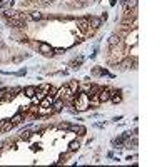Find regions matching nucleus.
<instances>
[{
    "label": "nucleus",
    "mask_w": 167,
    "mask_h": 167,
    "mask_svg": "<svg viewBox=\"0 0 167 167\" xmlns=\"http://www.w3.org/2000/svg\"><path fill=\"white\" fill-rule=\"evenodd\" d=\"M97 97H99V100H100V102H107V100H110V90L100 89V90H99V94H97Z\"/></svg>",
    "instance_id": "f257e3e1"
},
{
    "label": "nucleus",
    "mask_w": 167,
    "mask_h": 167,
    "mask_svg": "<svg viewBox=\"0 0 167 167\" xmlns=\"http://www.w3.org/2000/svg\"><path fill=\"white\" fill-rule=\"evenodd\" d=\"M122 5L125 10H135L137 9V0H122Z\"/></svg>",
    "instance_id": "f03ea898"
},
{
    "label": "nucleus",
    "mask_w": 167,
    "mask_h": 167,
    "mask_svg": "<svg viewBox=\"0 0 167 167\" xmlns=\"http://www.w3.org/2000/svg\"><path fill=\"white\" fill-rule=\"evenodd\" d=\"M39 50L42 52V53H45V55H52L53 49H52L49 44H39Z\"/></svg>",
    "instance_id": "7ed1b4c3"
},
{
    "label": "nucleus",
    "mask_w": 167,
    "mask_h": 167,
    "mask_svg": "<svg viewBox=\"0 0 167 167\" xmlns=\"http://www.w3.org/2000/svg\"><path fill=\"white\" fill-rule=\"evenodd\" d=\"M77 25H79V28L82 30V32H85L87 28H89V18H79V22H77Z\"/></svg>",
    "instance_id": "20e7f679"
},
{
    "label": "nucleus",
    "mask_w": 167,
    "mask_h": 167,
    "mask_svg": "<svg viewBox=\"0 0 167 167\" xmlns=\"http://www.w3.org/2000/svg\"><path fill=\"white\" fill-rule=\"evenodd\" d=\"M100 24H102V20H100V18H97V17H90V18H89V25H92L94 28H99Z\"/></svg>",
    "instance_id": "39448f33"
},
{
    "label": "nucleus",
    "mask_w": 167,
    "mask_h": 167,
    "mask_svg": "<svg viewBox=\"0 0 167 167\" xmlns=\"http://www.w3.org/2000/svg\"><path fill=\"white\" fill-rule=\"evenodd\" d=\"M42 13L40 12H30L28 13V20H34V22H39V20H42Z\"/></svg>",
    "instance_id": "423d86ee"
},
{
    "label": "nucleus",
    "mask_w": 167,
    "mask_h": 167,
    "mask_svg": "<svg viewBox=\"0 0 167 167\" xmlns=\"http://www.w3.org/2000/svg\"><path fill=\"white\" fill-rule=\"evenodd\" d=\"M119 35H112V37H110V40H109V47H110V49H114V47H116V45H119Z\"/></svg>",
    "instance_id": "0eeeda50"
},
{
    "label": "nucleus",
    "mask_w": 167,
    "mask_h": 167,
    "mask_svg": "<svg viewBox=\"0 0 167 167\" xmlns=\"http://www.w3.org/2000/svg\"><path fill=\"white\" fill-rule=\"evenodd\" d=\"M35 87H34V85H30V87H25V95L27 97H34V95H35Z\"/></svg>",
    "instance_id": "6e6552de"
},
{
    "label": "nucleus",
    "mask_w": 167,
    "mask_h": 167,
    "mask_svg": "<svg viewBox=\"0 0 167 167\" xmlns=\"http://www.w3.org/2000/svg\"><path fill=\"white\" fill-rule=\"evenodd\" d=\"M59 94H60V95H65V97L72 95V92H70V89H69V85H65V87H62V89L59 90Z\"/></svg>",
    "instance_id": "1a4fd4ad"
},
{
    "label": "nucleus",
    "mask_w": 167,
    "mask_h": 167,
    "mask_svg": "<svg viewBox=\"0 0 167 167\" xmlns=\"http://www.w3.org/2000/svg\"><path fill=\"white\" fill-rule=\"evenodd\" d=\"M62 109H64V102H62V100H57V102L53 104V110H55V112H60Z\"/></svg>",
    "instance_id": "9d476101"
},
{
    "label": "nucleus",
    "mask_w": 167,
    "mask_h": 167,
    "mask_svg": "<svg viewBox=\"0 0 167 167\" xmlns=\"http://www.w3.org/2000/svg\"><path fill=\"white\" fill-rule=\"evenodd\" d=\"M110 100L114 104H119L120 100H122V97L120 95H117V92H114V94H110Z\"/></svg>",
    "instance_id": "9b49d317"
},
{
    "label": "nucleus",
    "mask_w": 167,
    "mask_h": 167,
    "mask_svg": "<svg viewBox=\"0 0 167 167\" xmlns=\"http://www.w3.org/2000/svg\"><path fill=\"white\" fill-rule=\"evenodd\" d=\"M40 105H42V107H45V109H47V107H50V105H52V97H47V99H44V100L40 102Z\"/></svg>",
    "instance_id": "f8f14e48"
},
{
    "label": "nucleus",
    "mask_w": 167,
    "mask_h": 167,
    "mask_svg": "<svg viewBox=\"0 0 167 167\" xmlns=\"http://www.w3.org/2000/svg\"><path fill=\"white\" fill-rule=\"evenodd\" d=\"M79 147H80V144H79L77 141H74V142H70V144H69V149H70L72 152H75V150H77Z\"/></svg>",
    "instance_id": "ddd939ff"
},
{
    "label": "nucleus",
    "mask_w": 167,
    "mask_h": 167,
    "mask_svg": "<svg viewBox=\"0 0 167 167\" xmlns=\"http://www.w3.org/2000/svg\"><path fill=\"white\" fill-rule=\"evenodd\" d=\"M12 127H13V122H7V124L2 125V130H10Z\"/></svg>",
    "instance_id": "4468645a"
},
{
    "label": "nucleus",
    "mask_w": 167,
    "mask_h": 167,
    "mask_svg": "<svg viewBox=\"0 0 167 167\" xmlns=\"http://www.w3.org/2000/svg\"><path fill=\"white\" fill-rule=\"evenodd\" d=\"M127 147L129 149H135L137 147V139H134L132 142H127Z\"/></svg>",
    "instance_id": "2eb2a0df"
},
{
    "label": "nucleus",
    "mask_w": 167,
    "mask_h": 167,
    "mask_svg": "<svg viewBox=\"0 0 167 167\" xmlns=\"http://www.w3.org/2000/svg\"><path fill=\"white\" fill-rule=\"evenodd\" d=\"M20 119H22V116H20V114H17V116L12 119V122H13V124H17V122H20Z\"/></svg>",
    "instance_id": "dca6fc26"
},
{
    "label": "nucleus",
    "mask_w": 167,
    "mask_h": 167,
    "mask_svg": "<svg viewBox=\"0 0 167 167\" xmlns=\"http://www.w3.org/2000/svg\"><path fill=\"white\" fill-rule=\"evenodd\" d=\"M80 64H82V59H79V60H74V62H72V65H75V69H77Z\"/></svg>",
    "instance_id": "f3484780"
},
{
    "label": "nucleus",
    "mask_w": 167,
    "mask_h": 167,
    "mask_svg": "<svg viewBox=\"0 0 167 167\" xmlns=\"http://www.w3.org/2000/svg\"><path fill=\"white\" fill-rule=\"evenodd\" d=\"M28 137H30V132H25V134H22V139H28Z\"/></svg>",
    "instance_id": "a211bd4d"
},
{
    "label": "nucleus",
    "mask_w": 167,
    "mask_h": 167,
    "mask_svg": "<svg viewBox=\"0 0 167 167\" xmlns=\"http://www.w3.org/2000/svg\"><path fill=\"white\" fill-rule=\"evenodd\" d=\"M42 2H44V3H50L52 0H42Z\"/></svg>",
    "instance_id": "6ab92c4d"
}]
</instances>
